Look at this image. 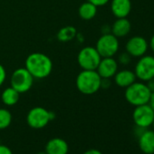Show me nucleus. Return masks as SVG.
<instances>
[{"mask_svg": "<svg viewBox=\"0 0 154 154\" xmlns=\"http://www.w3.org/2000/svg\"><path fill=\"white\" fill-rule=\"evenodd\" d=\"M118 61H119V63H120L121 64H122V65H127V64H129V63H131V55L129 53H127V52L125 51V52L120 54V55H119V57H118Z\"/></svg>", "mask_w": 154, "mask_h": 154, "instance_id": "412c9836", "label": "nucleus"}, {"mask_svg": "<svg viewBox=\"0 0 154 154\" xmlns=\"http://www.w3.org/2000/svg\"><path fill=\"white\" fill-rule=\"evenodd\" d=\"M139 148L144 154H154V131L144 130L139 136Z\"/></svg>", "mask_w": 154, "mask_h": 154, "instance_id": "f8f14e48", "label": "nucleus"}, {"mask_svg": "<svg viewBox=\"0 0 154 154\" xmlns=\"http://www.w3.org/2000/svg\"><path fill=\"white\" fill-rule=\"evenodd\" d=\"M126 52L129 53L131 57H141L146 54L149 49V43L147 40L140 35L131 37L125 45Z\"/></svg>", "mask_w": 154, "mask_h": 154, "instance_id": "9d476101", "label": "nucleus"}, {"mask_svg": "<svg viewBox=\"0 0 154 154\" xmlns=\"http://www.w3.org/2000/svg\"><path fill=\"white\" fill-rule=\"evenodd\" d=\"M36 154H46V152L45 151H40V152L36 153Z\"/></svg>", "mask_w": 154, "mask_h": 154, "instance_id": "c756f323", "label": "nucleus"}, {"mask_svg": "<svg viewBox=\"0 0 154 154\" xmlns=\"http://www.w3.org/2000/svg\"><path fill=\"white\" fill-rule=\"evenodd\" d=\"M76 35V28L71 26H67L59 30V32L57 33V39L61 42H69L75 38Z\"/></svg>", "mask_w": 154, "mask_h": 154, "instance_id": "6ab92c4d", "label": "nucleus"}, {"mask_svg": "<svg viewBox=\"0 0 154 154\" xmlns=\"http://www.w3.org/2000/svg\"><path fill=\"white\" fill-rule=\"evenodd\" d=\"M19 96H20V94L17 90H15L13 87L10 86L8 88H6L3 91L1 94V100L5 105L13 106L18 103Z\"/></svg>", "mask_w": 154, "mask_h": 154, "instance_id": "f3484780", "label": "nucleus"}, {"mask_svg": "<svg viewBox=\"0 0 154 154\" xmlns=\"http://www.w3.org/2000/svg\"><path fill=\"white\" fill-rule=\"evenodd\" d=\"M88 1L91 2L92 4H94V6H96L98 8V7L105 6L110 1V0H88Z\"/></svg>", "mask_w": 154, "mask_h": 154, "instance_id": "5701e85b", "label": "nucleus"}, {"mask_svg": "<svg viewBox=\"0 0 154 154\" xmlns=\"http://www.w3.org/2000/svg\"><path fill=\"white\" fill-rule=\"evenodd\" d=\"M150 91L144 82H134L132 85L125 88L124 96L126 101L133 105L139 106L142 104H147L150 97Z\"/></svg>", "mask_w": 154, "mask_h": 154, "instance_id": "7ed1b4c3", "label": "nucleus"}, {"mask_svg": "<svg viewBox=\"0 0 154 154\" xmlns=\"http://www.w3.org/2000/svg\"><path fill=\"white\" fill-rule=\"evenodd\" d=\"M146 85L148 86L150 93H154V77L146 82Z\"/></svg>", "mask_w": 154, "mask_h": 154, "instance_id": "a878e982", "label": "nucleus"}, {"mask_svg": "<svg viewBox=\"0 0 154 154\" xmlns=\"http://www.w3.org/2000/svg\"><path fill=\"white\" fill-rule=\"evenodd\" d=\"M119 40L112 33L103 34L98 39L95 48L102 56L103 57H113L119 51Z\"/></svg>", "mask_w": 154, "mask_h": 154, "instance_id": "0eeeda50", "label": "nucleus"}, {"mask_svg": "<svg viewBox=\"0 0 154 154\" xmlns=\"http://www.w3.org/2000/svg\"><path fill=\"white\" fill-rule=\"evenodd\" d=\"M11 122H12L11 112L5 108H0V130H5L8 128Z\"/></svg>", "mask_w": 154, "mask_h": 154, "instance_id": "aec40b11", "label": "nucleus"}, {"mask_svg": "<svg viewBox=\"0 0 154 154\" xmlns=\"http://www.w3.org/2000/svg\"><path fill=\"white\" fill-rule=\"evenodd\" d=\"M102 78H112L118 71V62L113 57H103L96 69Z\"/></svg>", "mask_w": 154, "mask_h": 154, "instance_id": "9b49d317", "label": "nucleus"}, {"mask_svg": "<svg viewBox=\"0 0 154 154\" xmlns=\"http://www.w3.org/2000/svg\"><path fill=\"white\" fill-rule=\"evenodd\" d=\"M102 77L96 70H83L76 78V87L80 93L91 95L101 89Z\"/></svg>", "mask_w": 154, "mask_h": 154, "instance_id": "f03ea898", "label": "nucleus"}, {"mask_svg": "<svg viewBox=\"0 0 154 154\" xmlns=\"http://www.w3.org/2000/svg\"><path fill=\"white\" fill-rule=\"evenodd\" d=\"M7 78V72H6V69L5 67L0 63V87L2 86V85L5 83Z\"/></svg>", "mask_w": 154, "mask_h": 154, "instance_id": "4be33fe9", "label": "nucleus"}, {"mask_svg": "<svg viewBox=\"0 0 154 154\" xmlns=\"http://www.w3.org/2000/svg\"><path fill=\"white\" fill-rule=\"evenodd\" d=\"M134 73L136 78L141 82L146 83L149 79L154 77V56L152 55H146L140 57L138 60Z\"/></svg>", "mask_w": 154, "mask_h": 154, "instance_id": "6e6552de", "label": "nucleus"}, {"mask_svg": "<svg viewBox=\"0 0 154 154\" xmlns=\"http://www.w3.org/2000/svg\"><path fill=\"white\" fill-rule=\"evenodd\" d=\"M132 119L137 127L148 129L152 124L154 119V112L148 103L139 105L135 107L132 112Z\"/></svg>", "mask_w": 154, "mask_h": 154, "instance_id": "1a4fd4ad", "label": "nucleus"}, {"mask_svg": "<svg viewBox=\"0 0 154 154\" xmlns=\"http://www.w3.org/2000/svg\"><path fill=\"white\" fill-rule=\"evenodd\" d=\"M79 16L84 20H91L95 17L97 14V7L92 4L91 2L87 1L82 4L78 10Z\"/></svg>", "mask_w": 154, "mask_h": 154, "instance_id": "a211bd4d", "label": "nucleus"}, {"mask_svg": "<svg viewBox=\"0 0 154 154\" xmlns=\"http://www.w3.org/2000/svg\"><path fill=\"white\" fill-rule=\"evenodd\" d=\"M111 10L116 18L127 17L131 11V0H112Z\"/></svg>", "mask_w": 154, "mask_h": 154, "instance_id": "ddd939ff", "label": "nucleus"}, {"mask_svg": "<svg viewBox=\"0 0 154 154\" xmlns=\"http://www.w3.org/2000/svg\"><path fill=\"white\" fill-rule=\"evenodd\" d=\"M34 77L26 70V68H18L15 70L11 75V87L17 90L19 94L28 92L34 84Z\"/></svg>", "mask_w": 154, "mask_h": 154, "instance_id": "39448f33", "label": "nucleus"}, {"mask_svg": "<svg viewBox=\"0 0 154 154\" xmlns=\"http://www.w3.org/2000/svg\"><path fill=\"white\" fill-rule=\"evenodd\" d=\"M84 154H103V152L97 149H87Z\"/></svg>", "mask_w": 154, "mask_h": 154, "instance_id": "bb28decb", "label": "nucleus"}, {"mask_svg": "<svg viewBox=\"0 0 154 154\" xmlns=\"http://www.w3.org/2000/svg\"><path fill=\"white\" fill-rule=\"evenodd\" d=\"M111 86V81L109 78H102V82H101V88L103 89H107Z\"/></svg>", "mask_w": 154, "mask_h": 154, "instance_id": "393cba45", "label": "nucleus"}, {"mask_svg": "<svg viewBox=\"0 0 154 154\" xmlns=\"http://www.w3.org/2000/svg\"><path fill=\"white\" fill-rule=\"evenodd\" d=\"M152 128H153V131H154V119H153V122H152V124H151Z\"/></svg>", "mask_w": 154, "mask_h": 154, "instance_id": "7c9ffc66", "label": "nucleus"}, {"mask_svg": "<svg viewBox=\"0 0 154 154\" xmlns=\"http://www.w3.org/2000/svg\"><path fill=\"white\" fill-rule=\"evenodd\" d=\"M54 112H49L44 107L37 106L32 108L28 112L26 115V122L31 128L39 130L45 128L49 122L54 119Z\"/></svg>", "mask_w": 154, "mask_h": 154, "instance_id": "20e7f679", "label": "nucleus"}, {"mask_svg": "<svg viewBox=\"0 0 154 154\" xmlns=\"http://www.w3.org/2000/svg\"><path fill=\"white\" fill-rule=\"evenodd\" d=\"M149 46L150 47V49H151V51L154 53V35L151 36V38H150V41H149Z\"/></svg>", "mask_w": 154, "mask_h": 154, "instance_id": "c85d7f7f", "label": "nucleus"}, {"mask_svg": "<svg viewBox=\"0 0 154 154\" xmlns=\"http://www.w3.org/2000/svg\"><path fill=\"white\" fill-rule=\"evenodd\" d=\"M68 151V143L62 138H53L45 145L46 154H67Z\"/></svg>", "mask_w": 154, "mask_h": 154, "instance_id": "4468645a", "label": "nucleus"}, {"mask_svg": "<svg viewBox=\"0 0 154 154\" xmlns=\"http://www.w3.org/2000/svg\"><path fill=\"white\" fill-rule=\"evenodd\" d=\"M131 29V25L127 17L117 18L111 27V33L117 38H122L129 35Z\"/></svg>", "mask_w": 154, "mask_h": 154, "instance_id": "dca6fc26", "label": "nucleus"}, {"mask_svg": "<svg viewBox=\"0 0 154 154\" xmlns=\"http://www.w3.org/2000/svg\"><path fill=\"white\" fill-rule=\"evenodd\" d=\"M26 68L34 78L44 79L50 75L53 70V62L43 53H32L26 60Z\"/></svg>", "mask_w": 154, "mask_h": 154, "instance_id": "f257e3e1", "label": "nucleus"}, {"mask_svg": "<svg viewBox=\"0 0 154 154\" xmlns=\"http://www.w3.org/2000/svg\"><path fill=\"white\" fill-rule=\"evenodd\" d=\"M148 104L149 105V107H150V108L152 109V111L154 112V93H151Z\"/></svg>", "mask_w": 154, "mask_h": 154, "instance_id": "cd10ccee", "label": "nucleus"}, {"mask_svg": "<svg viewBox=\"0 0 154 154\" xmlns=\"http://www.w3.org/2000/svg\"><path fill=\"white\" fill-rule=\"evenodd\" d=\"M113 77H114L115 84L119 87H122V88H127L128 86L132 85L134 82H136V79H137L134 72L131 70H127V69L117 71V72L115 73Z\"/></svg>", "mask_w": 154, "mask_h": 154, "instance_id": "2eb2a0df", "label": "nucleus"}, {"mask_svg": "<svg viewBox=\"0 0 154 154\" xmlns=\"http://www.w3.org/2000/svg\"><path fill=\"white\" fill-rule=\"evenodd\" d=\"M101 59L102 56L93 46L84 47L77 56V62L83 70H96Z\"/></svg>", "mask_w": 154, "mask_h": 154, "instance_id": "423d86ee", "label": "nucleus"}, {"mask_svg": "<svg viewBox=\"0 0 154 154\" xmlns=\"http://www.w3.org/2000/svg\"><path fill=\"white\" fill-rule=\"evenodd\" d=\"M0 154H13V151L7 145L0 144Z\"/></svg>", "mask_w": 154, "mask_h": 154, "instance_id": "b1692460", "label": "nucleus"}]
</instances>
